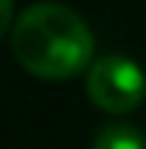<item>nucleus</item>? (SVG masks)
<instances>
[{
  "label": "nucleus",
  "instance_id": "f257e3e1",
  "mask_svg": "<svg viewBox=\"0 0 146 149\" xmlns=\"http://www.w3.org/2000/svg\"><path fill=\"white\" fill-rule=\"evenodd\" d=\"M12 55L37 79L61 82L91 67L95 37L79 12L64 3H34L12 24Z\"/></svg>",
  "mask_w": 146,
  "mask_h": 149
},
{
  "label": "nucleus",
  "instance_id": "f03ea898",
  "mask_svg": "<svg viewBox=\"0 0 146 149\" xmlns=\"http://www.w3.org/2000/svg\"><path fill=\"white\" fill-rule=\"evenodd\" d=\"M85 91L91 104L104 113H131L143 104L146 97V76L140 64H134L125 55H104L91 61L88 76H85Z\"/></svg>",
  "mask_w": 146,
  "mask_h": 149
},
{
  "label": "nucleus",
  "instance_id": "7ed1b4c3",
  "mask_svg": "<svg viewBox=\"0 0 146 149\" xmlns=\"http://www.w3.org/2000/svg\"><path fill=\"white\" fill-rule=\"evenodd\" d=\"M95 149H146V134L131 122H113L95 134Z\"/></svg>",
  "mask_w": 146,
  "mask_h": 149
},
{
  "label": "nucleus",
  "instance_id": "20e7f679",
  "mask_svg": "<svg viewBox=\"0 0 146 149\" xmlns=\"http://www.w3.org/2000/svg\"><path fill=\"white\" fill-rule=\"evenodd\" d=\"M12 24V0H0V37L9 31Z\"/></svg>",
  "mask_w": 146,
  "mask_h": 149
}]
</instances>
